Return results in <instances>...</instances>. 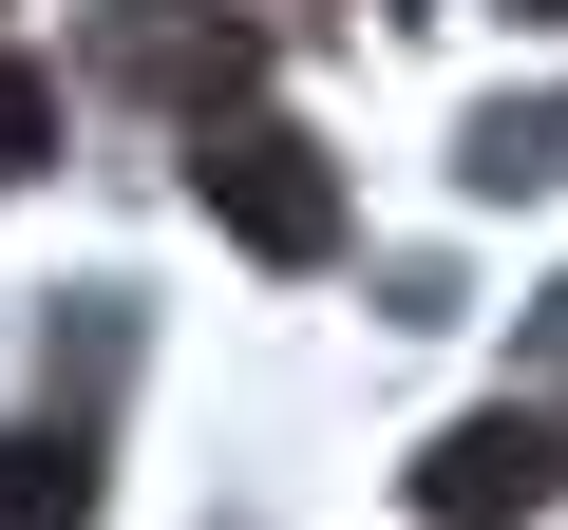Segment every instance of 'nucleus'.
I'll return each mask as SVG.
<instances>
[{
  "mask_svg": "<svg viewBox=\"0 0 568 530\" xmlns=\"http://www.w3.org/2000/svg\"><path fill=\"white\" fill-rule=\"evenodd\" d=\"M190 190H209V227H227L246 265H323V246H342V152H323V133H284L265 95L190 133Z\"/></svg>",
  "mask_w": 568,
  "mask_h": 530,
  "instance_id": "obj_1",
  "label": "nucleus"
},
{
  "mask_svg": "<svg viewBox=\"0 0 568 530\" xmlns=\"http://www.w3.org/2000/svg\"><path fill=\"white\" fill-rule=\"evenodd\" d=\"M77 20H95V77L171 95L190 133H209V114H246V77H265V39L227 20V0H77Z\"/></svg>",
  "mask_w": 568,
  "mask_h": 530,
  "instance_id": "obj_2",
  "label": "nucleus"
},
{
  "mask_svg": "<svg viewBox=\"0 0 568 530\" xmlns=\"http://www.w3.org/2000/svg\"><path fill=\"white\" fill-rule=\"evenodd\" d=\"M549 492H568V436L530 398H474L455 436H417V530H530Z\"/></svg>",
  "mask_w": 568,
  "mask_h": 530,
  "instance_id": "obj_3",
  "label": "nucleus"
},
{
  "mask_svg": "<svg viewBox=\"0 0 568 530\" xmlns=\"http://www.w3.org/2000/svg\"><path fill=\"white\" fill-rule=\"evenodd\" d=\"M0 530H95V455L77 436H0Z\"/></svg>",
  "mask_w": 568,
  "mask_h": 530,
  "instance_id": "obj_4",
  "label": "nucleus"
},
{
  "mask_svg": "<svg viewBox=\"0 0 568 530\" xmlns=\"http://www.w3.org/2000/svg\"><path fill=\"white\" fill-rule=\"evenodd\" d=\"M39 133H58V114H39V95H20V58H0V152H39Z\"/></svg>",
  "mask_w": 568,
  "mask_h": 530,
  "instance_id": "obj_5",
  "label": "nucleus"
},
{
  "mask_svg": "<svg viewBox=\"0 0 568 530\" xmlns=\"http://www.w3.org/2000/svg\"><path fill=\"white\" fill-rule=\"evenodd\" d=\"M511 20H568V0H511Z\"/></svg>",
  "mask_w": 568,
  "mask_h": 530,
  "instance_id": "obj_6",
  "label": "nucleus"
}]
</instances>
